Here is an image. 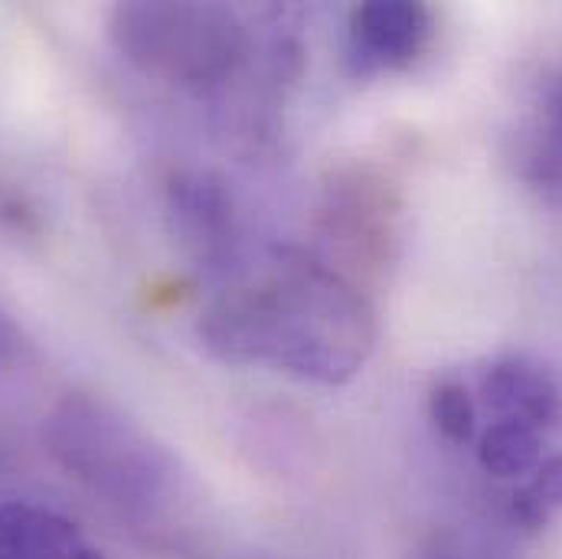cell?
<instances>
[{
  "mask_svg": "<svg viewBox=\"0 0 562 559\" xmlns=\"http://www.w3.org/2000/svg\"><path fill=\"white\" fill-rule=\"evenodd\" d=\"M196 337L220 364H262L304 383L344 387L373 357L376 311L334 266L279 249L262 276L203 308Z\"/></svg>",
  "mask_w": 562,
  "mask_h": 559,
  "instance_id": "obj_1",
  "label": "cell"
},
{
  "mask_svg": "<svg viewBox=\"0 0 562 559\" xmlns=\"http://www.w3.org/2000/svg\"><path fill=\"white\" fill-rule=\"evenodd\" d=\"M49 458L89 494L135 521L160 517L177 494V458L119 406L69 393L43 420Z\"/></svg>",
  "mask_w": 562,
  "mask_h": 559,
  "instance_id": "obj_2",
  "label": "cell"
},
{
  "mask_svg": "<svg viewBox=\"0 0 562 559\" xmlns=\"http://www.w3.org/2000/svg\"><path fill=\"white\" fill-rule=\"evenodd\" d=\"M109 40L138 72L206 92L226 86L249 59V30L223 3L132 0L109 10Z\"/></svg>",
  "mask_w": 562,
  "mask_h": 559,
  "instance_id": "obj_3",
  "label": "cell"
},
{
  "mask_svg": "<svg viewBox=\"0 0 562 559\" xmlns=\"http://www.w3.org/2000/svg\"><path fill=\"white\" fill-rule=\"evenodd\" d=\"M167 230L177 249L206 272H223L239 253L243 230L229 183L213 170H180L167 183Z\"/></svg>",
  "mask_w": 562,
  "mask_h": 559,
  "instance_id": "obj_4",
  "label": "cell"
},
{
  "mask_svg": "<svg viewBox=\"0 0 562 559\" xmlns=\"http://www.w3.org/2000/svg\"><path fill=\"white\" fill-rule=\"evenodd\" d=\"M435 16L425 3L370 0L357 3L347 20V63L353 76L409 69L428 49Z\"/></svg>",
  "mask_w": 562,
  "mask_h": 559,
  "instance_id": "obj_5",
  "label": "cell"
},
{
  "mask_svg": "<svg viewBox=\"0 0 562 559\" xmlns=\"http://www.w3.org/2000/svg\"><path fill=\"white\" fill-rule=\"evenodd\" d=\"M481 396L494 420L524 422L540 432L557 428L562 420V390L557 377L524 354L494 360L481 377Z\"/></svg>",
  "mask_w": 562,
  "mask_h": 559,
  "instance_id": "obj_6",
  "label": "cell"
},
{
  "mask_svg": "<svg viewBox=\"0 0 562 559\" xmlns=\"http://www.w3.org/2000/svg\"><path fill=\"white\" fill-rule=\"evenodd\" d=\"M517 170L543 197H562V69L537 89L517 135Z\"/></svg>",
  "mask_w": 562,
  "mask_h": 559,
  "instance_id": "obj_7",
  "label": "cell"
},
{
  "mask_svg": "<svg viewBox=\"0 0 562 559\" xmlns=\"http://www.w3.org/2000/svg\"><path fill=\"white\" fill-rule=\"evenodd\" d=\"M82 530L53 507L33 501L0 504V559H76Z\"/></svg>",
  "mask_w": 562,
  "mask_h": 559,
  "instance_id": "obj_8",
  "label": "cell"
},
{
  "mask_svg": "<svg viewBox=\"0 0 562 559\" xmlns=\"http://www.w3.org/2000/svg\"><path fill=\"white\" fill-rule=\"evenodd\" d=\"M547 432L524 425V422L494 420L477 438V461L487 474L501 481L527 478L547 455H543Z\"/></svg>",
  "mask_w": 562,
  "mask_h": 559,
  "instance_id": "obj_9",
  "label": "cell"
},
{
  "mask_svg": "<svg viewBox=\"0 0 562 559\" xmlns=\"http://www.w3.org/2000/svg\"><path fill=\"white\" fill-rule=\"evenodd\" d=\"M562 511V451L547 455L510 497V517L524 530H543Z\"/></svg>",
  "mask_w": 562,
  "mask_h": 559,
  "instance_id": "obj_10",
  "label": "cell"
},
{
  "mask_svg": "<svg viewBox=\"0 0 562 559\" xmlns=\"http://www.w3.org/2000/svg\"><path fill=\"white\" fill-rule=\"evenodd\" d=\"M428 420L451 445H468L477 435V406L461 380H438L428 393Z\"/></svg>",
  "mask_w": 562,
  "mask_h": 559,
  "instance_id": "obj_11",
  "label": "cell"
},
{
  "mask_svg": "<svg viewBox=\"0 0 562 559\" xmlns=\"http://www.w3.org/2000/svg\"><path fill=\"white\" fill-rule=\"evenodd\" d=\"M413 559H491V554L458 530H435L416 547Z\"/></svg>",
  "mask_w": 562,
  "mask_h": 559,
  "instance_id": "obj_12",
  "label": "cell"
},
{
  "mask_svg": "<svg viewBox=\"0 0 562 559\" xmlns=\"http://www.w3.org/2000/svg\"><path fill=\"white\" fill-rule=\"evenodd\" d=\"M23 350H26L23 331L7 311H0V377L16 370V364L23 360Z\"/></svg>",
  "mask_w": 562,
  "mask_h": 559,
  "instance_id": "obj_13",
  "label": "cell"
},
{
  "mask_svg": "<svg viewBox=\"0 0 562 559\" xmlns=\"http://www.w3.org/2000/svg\"><path fill=\"white\" fill-rule=\"evenodd\" d=\"M0 458H3V448H0Z\"/></svg>",
  "mask_w": 562,
  "mask_h": 559,
  "instance_id": "obj_14",
  "label": "cell"
}]
</instances>
